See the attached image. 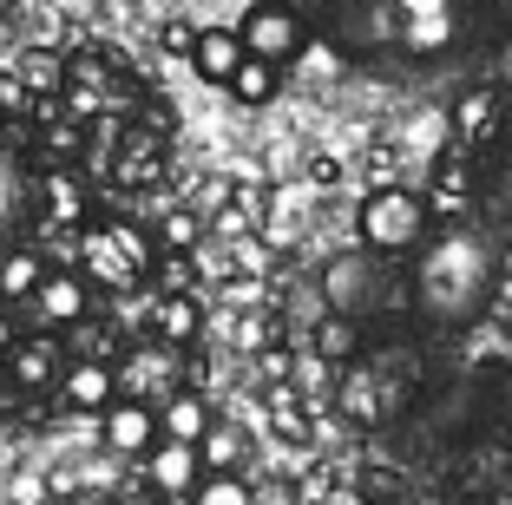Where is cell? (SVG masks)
Returning a JSON list of instances; mask_svg holds the SVG:
<instances>
[{
    "label": "cell",
    "instance_id": "cell-1",
    "mask_svg": "<svg viewBox=\"0 0 512 505\" xmlns=\"http://www.w3.org/2000/svg\"><path fill=\"white\" fill-rule=\"evenodd\" d=\"M414 296L434 322H473L493 296V250L486 237L453 223L447 237L421 243V263H414Z\"/></svg>",
    "mask_w": 512,
    "mask_h": 505
},
{
    "label": "cell",
    "instance_id": "cell-2",
    "mask_svg": "<svg viewBox=\"0 0 512 505\" xmlns=\"http://www.w3.org/2000/svg\"><path fill=\"white\" fill-rule=\"evenodd\" d=\"M362 243L375 256H407L427 243V204L414 191H401V184H381V191H368L362 204Z\"/></svg>",
    "mask_w": 512,
    "mask_h": 505
},
{
    "label": "cell",
    "instance_id": "cell-3",
    "mask_svg": "<svg viewBox=\"0 0 512 505\" xmlns=\"http://www.w3.org/2000/svg\"><path fill=\"white\" fill-rule=\"evenodd\" d=\"M237 40H243V53H256V60L289 66L302 46H309V27H302V14L289 7V0H256L250 14H243Z\"/></svg>",
    "mask_w": 512,
    "mask_h": 505
},
{
    "label": "cell",
    "instance_id": "cell-4",
    "mask_svg": "<svg viewBox=\"0 0 512 505\" xmlns=\"http://www.w3.org/2000/svg\"><path fill=\"white\" fill-rule=\"evenodd\" d=\"M99 433H106V453H125V460H145L158 446V407L132 401V394H112L99 407Z\"/></svg>",
    "mask_w": 512,
    "mask_h": 505
},
{
    "label": "cell",
    "instance_id": "cell-5",
    "mask_svg": "<svg viewBox=\"0 0 512 505\" xmlns=\"http://www.w3.org/2000/svg\"><path fill=\"white\" fill-rule=\"evenodd\" d=\"M27 309L40 315V328H73L92 315V296H86V276H73V269H46L40 289L27 296Z\"/></svg>",
    "mask_w": 512,
    "mask_h": 505
},
{
    "label": "cell",
    "instance_id": "cell-6",
    "mask_svg": "<svg viewBox=\"0 0 512 505\" xmlns=\"http://www.w3.org/2000/svg\"><path fill=\"white\" fill-rule=\"evenodd\" d=\"M204 479V460H197V446H184V440H158L145 453V486L158 492V499H191V486Z\"/></svg>",
    "mask_w": 512,
    "mask_h": 505
},
{
    "label": "cell",
    "instance_id": "cell-7",
    "mask_svg": "<svg viewBox=\"0 0 512 505\" xmlns=\"http://www.w3.org/2000/svg\"><path fill=\"white\" fill-rule=\"evenodd\" d=\"M7 381L14 387H27V394H40V387H53L60 381V368H66V348L53 342V328H46V335H20L14 348H7Z\"/></svg>",
    "mask_w": 512,
    "mask_h": 505
},
{
    "label": "cell",
    "instance_id": "cell-8",
    "mask_svg": "<svg viewBox=\"0 0 512 505\" xmlns=\"http://www.w3.org/2000/svg\"><path fill=\"white\" fill-rule=\"evenodd\" d=\"M60 401L66 407H79V414H99V407L112 401V394H119V374H112V361H92V355H73L60 368Z\"/></svg>",
    "mask_w": 512,
    "mask_h": 505
},
{
    "label": "cell",
    "instance_id": "cell-9",
    "mask_svg": "<svg viewBox=\"0 0 512 505\" xmlns=\"http://www.w3.org/2000/svg\"><path fill=\"white\" fill-rule=\"evenodd\" d=\"M322 289H329V302L342 315H355V309H368V289H375V250H362V256H342V263H329V276H322Z\"/></svg>",
    "mask_w": 512,
    "mask_h": 505
},
{
    "label": "cell",
    "instance_id": "cell-10",
    "mask_svg": "<svg viewBox=\"0 0 512 505\" xmlns=\"http://www.w3.org/2000/svg\"><path fill=\"white\" fill-rule=\"evenodd\" d=\"M237 60H243L237 27H197V33H191V66L211 79V86H224V79L237 73Z\"/></svg>",
    "mask_w": 512,
    "mask_h": 505
},
{
    "label": "cell",
    "instance_id": "cell-11",
    "mask_svg": "<svg viewBox=\"0 0 512 505\" xmlns=\"http://www.w3.org/2000/svg\"><path fill=\"white\" fill-rule=\"evenodd\" d=\"M211 401L204 394H184V387H171L165 401H158V440H184V446H197V433L211 427Z\"/></svg>",
    "mask_w": 512,
    "mask_h": 505
},
{
    "label": "cell",
    "instance_id": "cell-12",
    "mask_svg": "<svg viewBox=\"0 0 512 505\" xmlns=\"http://www.w3.org/2000/svg\"><path fill=\"white\" fill-rule=\"evenodd\" d=\"M276 86H283V66L256 60V53H243V60H237V73L224 79V92H230L237 105H270V99H276Z\"/></svg>",
    "mask_w": 512,
    "mask_h": 505
},
{
    "label": "cell",
    "instance_id": "cell-13",
    "mask_svg": "<svg viewBox=\"0 0 512 505\" xmlns=\"http://www.w3.org/2000/svg\"><path fill=\"white\" fill-rule=\"evenodd\" d=\"M197 460H204V473H237V460H243V433L224 427V420H211V427L197 433Z\"/></svg>",
    "mask_w": 512,
    "mask_h": 505
},
{
    "label": "cell",
    "instance_id": "cell-14",
    "mask_svg": "<svg viewBox=\"0 0 512 505\" xmlns=\"http://www.w3.org/2000/svg\"><path fill=\"white\" fill-rule=\"evenodd\" d=\"M40 276H46V263L33 250H7L0 256V302H27L40 289Z\"/></svg>",
    "mask_w": 512,
    "mask_h": 505
},
{
    "label": "cell",
    "instance_id": "cell-15",
    "mask_svg": "<svg viewBox=\"0 0 512 505\" xmlns=\"http://www.w3.org/2000/svg\"><path fill=\"white\" fill-rule=\"evenodd\" d=\"M434 210H440V217H467V210H473V171H467L460 158L440 164V178H434Z\"/></svg>",
    "mask_w": 512,
    "mask_h": 505
},
{
    "label": "cell",
    "instance_id": "cell-16",
    "mask_svg": "<svg viewBox=\"0 0 512 505\" xmlns=\"http://www.w3.org/2000/svg\"><path fill=\"white\" fill-rule=\"evenodd\" d=\"M453 33H460V20H453V14L401 20V46H407V53H440V46H453Z\"/></svg>",
    "mask_w": 512,
    "mask_h": 505
},
{
    "label": "cell",
    "instance_id": "cell-17",
    "mask_svg": "<svg viewBox=\"0 0 512 505\" xmlns=\"http://www.w3.org/2000/svg\"><path fill=\"white\" fill-rule=\"evenodd\" d=\"M191 505H256V492L243 486L237 473H204L191 486Z\"/></svg>",
    "mask_w": 512,
    "mask_h": 505
},
{
    "label": "cell",
    "instance_id": "cell-18",
    "mask_svg": "<svg viewBox=\"0 0 512 505\" xmlns=\"http://www.w3.org/2000/svg\"><path fill=\"white\" fill-rule=\"evenodd\" d=\"M158 328H165V342H191L197 335V302L191 296H165L158 302Z\"/></svg>",
    "mask_w": 512,
    "mask_h": 505
},
{
    "label": "cell",
    "instance_id": "cell-19",
    "mask_svg": "<svg viewBox=\"0 0 512 505\" xmlns=\"http://www.w3.org/2000/svg\"><path fill=\"white\" fill-rule=\"evenodd\" d=\"M493 112H499V92L486 86V92H473V99L460 105V112H453V132H460V138H480V125L493 119Z\"/></svg>",
    "mask_w": 512,
    "mask_h": 505
},
{
    "label": "cell",
    "instance_id": "cell-20",
    "mask_svg": "<svg viewBox=\"0 0 512 505\" xmlns=\"http://www.w3.org/2000/svg\"><path fill=\"white\" fill-rule=\"evenodd\" d=\"M60 79H66V66L53 53H27V66H20V86L27 92H60Z\"/></svg>",
    "mask_w": 512,
    "mask_h": 505
},
{
    "label": "cell",
    "instance_id": "cell-21",
    "mask_svg": "<svg viewBox=\"0 0 512 505\" xmlns=\"http://www.w3.org/2000/svg\"><path fill=\"white\" fill-rule=\"evenodd\" d=\"M46 191H53V197H46V204H53V217H79V197H73V178H53V184H46Z\"/></svg>",
    "mask_w": 512,
    "mask_h": 505
},
{
    "label": "cell",
    "instance_id": "cell-22",
    "mask_svg": "<svg viewBox=\"0 0 512 505\" xmlns=\"http://www.w3.org/2000/svg\"><path fill=\"white\" fill-rule=\"evenodd\" d=\"M401 20H427V14H453V0H394Z\"/></svg>",
    "mask_w": 512,
    "mask_h": 505
},
{
    "label": "cell",
    "instance_id": "cell-23",
    "mask_svg": "<svg viewBox=\"0 0 512 505\" xmlns=\"http://www.w3.org/2000/svg\"><path fill=\"white\" fill-rule=\"evenodd\" d=\"M348 348H355V328H348V322L322 328V355H348Z\"/></svg>",
    "mask_w": 512,
    "mask_h": 505
},
{
    "label": "cell",
    "instance_id": "cell-24",
    "mask_svg": "<svg viewBox=\"0 0 512 505\" xmlns=\"http://www.w3.org/2000/svg\"><path fill=\"white\" fill-rule=\"evenodd\" d=\"M191 33L197 27H184V20H178V27H165V46H171V53H191Z\"/></svg>",
    "mask_w": 512,
    "mask_h": 505
},
{
    "label": "cell",
    "instance_id": "cell-25",
    "mask_svg": "<svg viewBox=\"0 0 512 505\" xmlns=\"http://www.w3.org/2000/svg\"><path fill=\"white\" fill-rule=\"evenodd\" d=\"M20 342V328H14V315H7V302H0V355Z\"/></svg>",
    "mask_w": 512,
    "mask_h": 505
},
{
    "label": "cell",
    "instance_id": "cell-26",
    "mask_svg": "<svg viewBox=\"0 0 512 505\" xmlns=\"http://www.w3.org/2000/svg\"><path fill=\"white\" fill-rule=\"evenodd\" d=\"M112 505H158V492H119Z\"/></svg>",
    "mask_w": 512,
    "mask_h": 505
},
{
    "label": "cell",
    "instance_id": "cell-27",
    "mask_svg": "<svg viewBox=\"0 0 512 505\" xmlns=\"http://www.w3.org/2000/svg\"><path fill=\"white\" fill-rule=\"evenodd\" d=\"M0 210H14V178H7V164H0Z\"/></svg>",
    "mask_w": 512,
    "mask_h": 505
},
{
    "label": "cell",
    "instance_id": "cell-28",
    "mask_svg": "<svg viewBox=\"0 0 512 505\" xmlns=\"http://www.w3.org/2000/svg\"><path fill=\"white\" fill-rule=\"evenodd\" d=\"M499 66H506V79H512V46H506V60H499Z\"/></svg>",
    "mask_w": 512,
    "mask_h": 505
},
{
    "label": "cell",
    "instance_id": "cell-29",
    "mask_svg": "<svg viewBox=\"0 0 512 505\" xmlns=\"http://www.w3.org/2000/svg\"><path fill=\"white\" fill-rule=\"evenodd\" d=\"M79 505H106V499H79Z\"/></svg>",
    "mask_w": 512,
    "mask_h": 505
},
{
    "label": "cell",
    "instance_id": "cell-30",
    "mask_svg": "<svg viewBox=\"0 0 512 505\" xmlns=\"http://www.w3.org/2000/svg\"><path fill=\"white\" fill-rule=\"evenodd\" d=\"M506 171H512V145H506Z\"/></svg>",
    "mask_w": 512,
    "mask_h": 505
},
{
    "label": "cell",
    "instance_id": "cell-31",
    "mask_svg": "<svg viewBox=\"0 0 512 505\" xmlns=\"http://www.w3.org/2000/svg\"><path fill=\"white\" fill-rule=\"evenodd\" d=\"M499 505H512V499H499Z\"/></svg>",
    "mask_w": 512,
    "mask_h": 505
},
{
    "label": "cell",
    "instance_id": "cell-32",
    "mask_svg": "<svg viewBox=\"0 0 512 505\" xmlns=\"http://www.w3.org/2000/svg\"><path fill=\"white\" fill-rule=\"evenodd\" d=\"M506 7H512V0H506Z\"/></svg>",
    "mask_w": 512,
    "mask_h": 505
}]
</instances>
